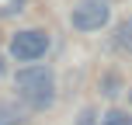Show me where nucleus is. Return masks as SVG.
<instances>
[{
    "instance_id": "nucleus-1",
    "label": "nucleus",
    "mask_w": 132,
    "mask_h": 125,
    "mask_svg": "<svg viewBox=\"0 0 132 125\" xmlns=\"http://www.w3.org/2000/svg\"><path fill=\"white\" fill-rule=\"evenodd\" d=\"M14 84H18V94L24 97V104L31 108V111L49 108L52 97H56V77H52V70L42 66V63H24V70H18Z\"/></svg>"
},
{
    "instance_id": "nucleus-2",
    "label": "nucleus",
    "mask_w": 132,
    "mask_h": 125,
    "mask_svg": "<svg viewBox=\"0 0 132 125\" xmlns=\"http://www.w3.org/2000/svg\"><path fill=\"white\" fill-rule=\"evenodd\" d=\"M49 52V35L42 28H24L11 38V56L18 63H38Z\"/></svg>"
},
{
    "instance_id": "nucleus-3",
    "label": "nucleus",
    "mask_w": 132,
    "mask_h": 125,
    "mask_svg": "<svg viewBox=\"0 0 132 125\" xmlns=\"http://www.w3.org/2000/svg\"><path fill=\"white\" fill-rule=\"evenodd\" d=\"M108 18H111L108 0H80L73 7V28L77 31H97L108 24Z\"/></svg>"
},
{
    "instance_id": "nucleus-4",
    "label": "nucleus",
    "mask_w": 132,
    "mask_h": 125,
    "mask_svg": "<svg viewBox=\"0 0 132 125\" xmlns=\"http://www.w3.org/2000/svg\"><path fill=\"white\" fill-rule=\"evenodd\" d=\"M111 45L118 49V52H132V18H125V21H118V24H115Z\"/></svg>"
},
{
    "instance_id": "nucleus-5",
    "label": "nucleus",
    "mask_w": 132,
    "mask_h": 125,
    "mask_svg": "<svg viewBox=\"0 0 132 125\" xmlns=\"http://www.w3.org/2000/svg\"><path fill=\"white\" fill-rule=\"evenodd\" d=\"M24 122V108L14 101H0V125H21Z\"/></svg>"
},
{
    "instance_id": "nucleus-6",
    "label": "nucleus",
    "mask_w": 132,
    "mask_h": 125,
    "mask_svg": "<svg viewBox=\"0 0 132 125\" xmlns=\"http://www.w3.org/2000/svg\"><path fill=\"white\" fill-rule=\"evenodd\" d=\"M118 90H122V77H118V73H104V77H101V94L115 97Z\"/></svg>"
},
{
    "instance_id": "nucleus-7",
    "label": "nucleus",
    "mask_w": 132,
    "mask_h": 125,
    "mask_svg": "<svg viewBox=\"0 0 132 125\" xmlns=\"http://www.w3.org/2000/svg\"><path fill=\"white\" fill-rule=\"evenodd\" d=\"M101 125H132V115H129V111H118V108H111V111L101 118Z\"/></svg>"
},
{
    "instance_id": "nucleus-8",
    "label": "nucleus",
    "mask_w": 132,
    "mask_h": 125,
    "mask_svg": "<svg viewBox=\"0 0 132 125\" xmlns=\"http://www.w3.org/2000/svg\"><path fill=\"white\" fill-rule=\"evenodd\" d=\"M77 125H97V115H94V108H84V111L77 115Z\"/></svg>"
},
{
    "instance_id": "nucleus-9",
    "label": "nucleus",
    "mask_w": 132,
    "mask_h": 125,
    "mask_svg": "<svg viewBox=\"0 0 132 125\" xmlns=\"http://www.w3.org/2000/svg\"><path fill=\"white\" fill-rule=\"evenodd\" d=\"M4 73H7V63H4V59H0V77H4Z\"/></svg>"
},
{
    "instance_id": "nucleus-10",
    "label": "nucleus",
    "mask_w": 132,
    "mask_h": 125,
    "mask_svg": "<svg viewBox=\"0 0 132 125\" xmlns=\"http://www.w3.org/2000/svg\"><path fill=\"white\" fill-rule=\"evenodd\" d=\"M129 101H132V90H129Z\"/></svg>"
}]
</instances>
